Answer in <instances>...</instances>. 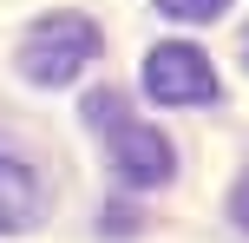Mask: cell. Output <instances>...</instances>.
I'll list each match as a JSON object with an SVG mask.
<instances>
[{"label":"cell","mask_w":249,"mask_h":243,"mask_svg":"<svg viewBox=\"0 0 249 243\" xmlns=\"http://www.w3.org/2000/svg\"><path fill=\"white\" fill-rule=\"evenodd\" d=\"M99 59V26L86 13H39L20 39V73L33 86H72Z\"/></svg>","instance_id":"6da1fadb"},{"label":"cell","mask_w":249,"mask_h":243,"mask_svg":"<svg viewBox=\"0 0 249 243\" xmlns=\"http://www.w3.org/2000/svg\"><path fill=\"white\" fill-rule=\"evenodd\" d=\"M144 92H151L158 105H210L223 86H216L210 59H203L197 46L171 39V46H151V59H144Z\"/></svg>","instance_id":"7a4b0ae2"},{"label":"cell","mask_w":249,"mask_h":243,"mask_svg":"<svg viewBox=\"0 0 249 243\" xmlns=\"http://www.w3.org/2000/svg\"><path fill=\"white\" fill-rule=\"evenodd\" d=\"M105 145H112V171L124 184H138V191H151V184H171V171H177V151H171V138H164L158 125H138V118H112L105 125Z\"/></svg>","instance_id":"3957f363"},{"label":"cell","mask_w":249,"mask_h":243,"mask_svg":"<svg viewBox=\"0 0 249 243\" xmlns=\"http://www.w3.org/2000/svg\"><path fill=\"white\" fill-rule=\"evenodd\" d=\"M33 210H39V184H33V171L13 158V145L0 138V237H7V230H26Z\"/></svg>","instance_id":"277c9868"},{"label":"cell","mask_w":249,"mask_h":243,"mask_svg":"<svg viewBox=\"0 0 249 243\" xmlns=\"http://www.w3.org/2000/svg\"><path fill=\"white\" fill-rule=\"evenodd\" d=\"M223 7H230V0H158V13H171V20H190V26H197V20H216Z\"/></svg>","instance_id":"5b68a950"},{"label":"cell","mask_w":249,"mask_h":243,"mask_svg":"<svg viewBox=\"0 0 249 243\" xmlns=\"http://www.w3.org/2000/svg\"><path fill=\"white\" fill-rule=\"evenodd\" d=\"M118 112H124V99H118V92H92V99H86V125H99V131L112 125Z\"/></svg>","instance_id":"8992f818"},{"label":"cell","mask_w":249,"mask_h":243,"mask_svg":"<svg viewBox=\"0 0 249 243\" xmlns=\"http://www.w3.org/2000/svg\"><path fill=\"white\" fill-rule=\"evenodd\" d=\"M138 230H144V217H138V210H124V204L105 210V237H138Z\"/></svg>","instance_id":"52a82bcc"},{"label":"cell","mask_w":249,"mask_h":243,"mask_svg":"<svg viewBox=\"0 0 249 243\" xmlns=\"http://www.w3.org/2000/svg\"><path fill=\"white\" fill-rule=\"evenodd\" d=\"M230 217H236L243 230H249V171L236 178V191H230Z\"/></svg>","instance_id":"ba28073f"},{"label":"cell","mask_w":249,"mask_h":243,"mask_svg":"<svg viewBox=\"0 0 249 243\" xmlns=\"http://www.w3.org/2000/svg\"><path fill=\"white\" fill-rule=\"evenodd\" d=\"M243 59H249V39H243Z\"/></svg>","instance_id":"9c48e42d"}]
</instances>
